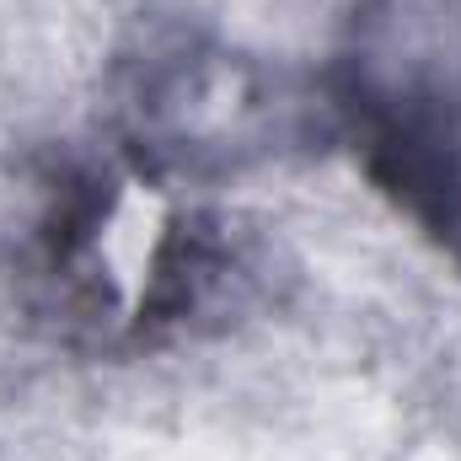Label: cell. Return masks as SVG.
<instances>
[{"label":"cell","instance_id":"6da1fadb","mask_svg":"<svg viewBox=\"0 0 461 461\" xmlns=\"http://www.w3.org/2000/svg\"><path fill=\"white\" fill-rule=\"evenodd\" d=\"M129 150L145 167L167 172H204V167H236L241 156H263L268 140H285L290 123L274 92L230 65L226 54L199 49L188 38L150 43L129 65Z\"/></svg>","mask_w":461,"mask_h":461}]
</instances>
